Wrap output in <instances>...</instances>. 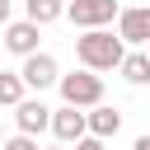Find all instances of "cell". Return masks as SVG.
<instances>
[{
	"instance_id": "7a4b0ae2",
	"label": "cell",
	"mask_w": 150,
	"mask_h": 150,
	"mask_svg": "<svg viewBox=\"0 0 150 150\" xmlns=\"http://www.w3.org/2000/svg\"><path fill=\"white\" fill-rule=\"evenodd\" d=\"M56 89H61V98H66V103H75V108H94V103H103V75H98V70L61 75V80H56Z\"/></svg>"
},
{
	"instance_id": "9c48e42d",
	"label": "cell",
	"mask_w": 150,
	"mask_h": 150,
	"mask_svg": "<svg viewBox=\"0 0 150 150\" xmlns=\"http://www.w3.org/2000/svg\"><path fill=\"white\" fill-rule=\"evenodd\" d=\"M84 122H89V136L108 141V136H117V127H122V112H117V108H108V103H94V112H84Z\"/></svg>"
},
{
	"instance_id": "8fae6325",
	"label": "cell",
	"mask_w": 150,
	"mask_h": 150,
	"mask_svg": "<svg viewBox=\"0 0 150 150\" xmlns=\"http://www.w3.org/2000/svg\"><path fill=\"white\" fill-rule=\"evenodd\" d=\"M23 9H28V19L42 28V23H52V19H61L66 14V5L61 0H23Z\"/></svg>"
},
{
	"instance_id": "277c9868",
	"label": "cell",
	"mask_w": 150,
	"mask_h": 150,
	"mask_svg": "<svg viewBox=\"0 0 150 150\" xmlns=\"http://www.w3.org/2000/svg\"><path fill=\"white\" fill-rule=\"evenodd\" d=\"M52 131H56L61 145H70V141L89 136V122H84V112H80L75 103H61V108H52Z\"/></svg>"
},
{
	"instance_id": "5bb4252c",
	"label": "cell",
	"mask_w": 150,
	"mask_h": 150,
	"mask_svg": "<svg viewBox=\"0 0 150 150\" xmlns=\"http://www.w3.org/2000/svg\"><path fill=\"white\" fill-rule=\"evenodd\" d=\"M75 150H103V141H98V136H80V141H75Z\"/></svg>"
},
{
	"instance_id": "ba28073f",
	"label": "cell",
	"mask_w": 150,
	"mask_h": 150,
	"mask_svg": "<svg viewBox=\"0 0 150 150\" xmlns=\"http://www.w3.org/2000/svg\"><path fill=\"white\" fill-rule=\"evenodd\" d=\"M5 47L19 52V56H33V52H38V23H33V19L5 23Z\"/></svg>"
},
{
	"instance_id": "4fadbf2b",
	"label": "cell",
	"mask_w": 150,
	"mask_h": 150,
	"mask_svg": "<svg viewBox=\"0 0 150 150\" xmlns=\"http://www.w3.org/2000/svg\"><path fill=\"white\" fill-rule=\"evenodd\" d=\"M0 150H38V145H33V136H23V131H19V136H9Z\"/></svg>"
},
{
	"instance_id": "3957f363",
	"label": "cell",
	"mask_w": 150,
	"mask_h": 150,
	"mask_svg": "<svg viewBox=\"0 0 150 150\" xmlns=\"http://www.w3.org/2000/svg\"><path fill=\"white\" fill-rule=\"evenodd\" d=\"M66 14L75 19V28H103L117 19V0H70Z\"/></svg>"
},
{
	"instance_id": "7c38bea8",
	"label": "cell",
	"mask_w": 150,
	"mask_h": 150,
	"mask_svg": "<svg viewBox=\"0 0 150 150\" xmlns=\"http://www.w3.org/2000/svg\"><path fill=\"white\" fill-rule=\"evenodd\" d=\"M23 75H9V70H0V103H19L23 98Z\"/></svg>"
},
{
	"instance_id": "5b68a950",
	"label": "cell",
	"mask_w": 150,
	"mask_h": 150,
	"mask_svg": "<svg viewBox=\"0 0 150 150\" xmlns=\"http://www.w3.org/2000/svg\"><path fill=\"white\" fill-rule=\"evenodd\" d=\"M117 38L122 42H150V5H136V9H117Z\"/></svg>"
},
{
	"instance_id": "6da1fadb",
	"label": "cell",
	"mask_w": 150,
	"mask_h": 150,
	"mask_svg": "<svg viewBox=\"0 0 150 150\" xmlns=\"http://www.w3.org/2000/svg\"><path fill=\"white\" fill-rule=\"evenodd\" d=\"M75 56L84 70H117L127 56V42L112 38L108 28H84V38H75Z\"/></svg>"
},
{
	"instance_id": "8992f818",
	"label": "cell",
	"mask_w": 150,
	"mask_h": 150,
	"mask_svg": "<svg viewBox=\"0 0 150 150\" xmlns=\"http://www.w3.org/2000/svg\"><path fill=\"white\" fill-rule=\"evenodd\" d=\"M23 84L28 89H47V84H56L61 75H56V56H47V52H33V56H23Z\"/></svg>"
},
{
	"instance_id": "30bf717a",
	"label": "cell",
	"mask_w": 150,
	"mask_h": 150,
	"mask_svg": "<svg viewBox=\"0 0 150 150\" xmlns=\"http://www.w3.org/2000/svg\"><path fill=\"white\" fill-rule=\"evenodd\" d=\"M117 70H122L131 84H150V56H145V52H127Z\"/></svg>"
},
{
	"instance_id": "2e32d148",
	"label": "cell",
	"mask_w": 150,
	"mask_h": 150,
	"mask_svg": "<svg viewBox=\"0 0 150 150\" xmlns=\"http://www.w3.org/2000/svg\"><path fill=\"white\" fill-rule=\"evenodd\" d=\"M0 23H9V0H0Z\"/></svg>"
},
{
	"instance_id": "52a82bcc",
	"label": "cell",
	"mask_w": 150,
	"mask_h": 150,
	"mask_svg": "<svg viewBox=\"0 0 150 150\" xmlns=\"http://www.w3.org/2000/svg\"><path fill=\"white\" fill-rule=\"evenodd\" d=\"M14 122H19L23 136H38V131L52 127V108H42L38 98H19V103H14Z\"/></svg>"
},
{
	"instance_id": "9a60e30c",
	"label": "cell",
	"mask_w": 150,
	"mask_h": 150,
	"mask_svg": "<svg viewBox=\"0 0 150 150\" xmlns=\"http://www.w3.org/2000/svg\"><path fill=\"white\" fill-rule=\"evenodd\" d=\"M131 150H150V136H136V145Z\"/></svg>"
},
{
	"instance_id": "e0dca14e",
	"label": "cell",
	"mask_w": 150,
	"mask_h": 150,
	"mask_svg": "<svg viewBox=\"0 0 150 150\" xmlns=\"http://www.w3.org/2000/svg\"><path fill=\"white\" fill-rule=\"evenodd\" d=\"M145 56H150V42H145Z\"/></svg>"
}]
</instances>
